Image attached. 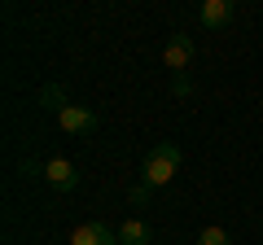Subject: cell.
I'll return each mask as SVG.
<instances>
[{"label": "cell", "mask_w": 263, "mask_h": 245, "mask_svg": "<svg viewBox=\"0 0 263 245\" xmlns=\"http://www.w3.org/2000/svg\"><path fill=\"white\" fill-rule=\"evenodd\" d=\"M180 162H184V153H180V145L162 140V145H154V149L145 153V162H141V179L149 184V189H162V184H171V179H176Z\"/></svg>", "instance_id": "6da1fadb"}, {"label": "cell", "mask_w": 263, "mask_h": 245, "mask_svg": "<svg viewBox=\"0 0 263 245\" xmlns=\"http://www.w3.org/2000/svg\"><path fill=\"white\" fill-rule=\"evenodd\" d=\"M57 122H62V132H70V136H92L97 132V114L84 110V105H66V110L57 114Z\"/></svg>", "instance_id": "7a4b0ae2"}, {"label": "cell", "mask_w": 263, "mask_h": 245, "mask_svg": "<svg viewBox=\"0 0 263 245\" xmlns=\"http://www.w3.org/2000/svg\"><path fill=\"white\" fill-rule=\"evenodd\" d=\"M162 62H167V70L184 75L189 62H193V39H189V35H171V39H167V48H162Z\"/></svg>", "instance_id": "3957f363"}, {"label": "cell", "mask_w": 263, "mask_h": 245, "mask_svg": "<svg viewBox=\"0 0 263 245\" xmlns=\"http://www.w3.org/2000/svg\"><path fill=\"white\" fill-rule=\"evenodd\" d=\"M44 179L53 184V189H62V193H70L79 184V171H75V162H66V158H53V162H44Z\"/></svg>", "instance_id": "277c9868"}, {"label": "cell", "mask_w": 263, "mask_h": 245, "mask_svg": "<svg viewBox=\"0 0 263 245\" xmlns=\"http://www.w3.org/2000/svg\"><path fill=\"white\" fill-rule=\"evenodd\" d=\"M70 245H119V232H110L105 223H79L70 232Z\"/></svg>", "instance_id": "5b68a950"}, {"label": "cell", "mask_w": 263, "mask_h": 245, "mask_svg": "<svg viewBox=\"0 0 263 245\" xmlns=\"http://www.w3.org/2000/svg\"><path fill=\"white\" fill-rule=\"evenodd\" d=\"M197 18H202V27H211V31L228 27V22H233V0H202Z\"/></svg>", "instance_id": "8992f818"}, {"label": "cell", "mask_w": 263, "mask_h": 245, "mask_svg": "<svg viewBox=\"0 0 263 245\" xmlns=\"http://www.w3.org/2000/svg\"><path fill=\"white\" fill-rule=\"evenodd\" d=\"M119 245H154V228L145 219H127L119 228Z\"/></svg>", "instance_id": "52a82bcc"}, {"label": "cell", "mask_w": 263, "mask_h": 245, "mask_svg": "<svg viewBox=\"0 0 263 245\" xmlns=\"http://www.w3.org/2000/svg\"><path fill=\"white\" fill-rule=\"evenodd\" d=\"M197 245H233V236H228L224 228L211 223V228H202V232H197Z\"/></svg>", "instance_id": "ba28073f"}, {"label": "cell", "mask_w": 263, "mask_h": 245, "mask_svg": "<svg viewBox=\"0 0 263 245\" xmlns=\"http://www.w3.org/2000/svg\"><path fill=\"white\" fill-rule=\"evenodd\" d=\"M40 101H44V105H48V110H53V114H62V110H66V92H62V88H57V84H48L44 92H40Z\"/></svg>", "instance_id": "9c48e42d"}, {"label": "cell", "mask_w": 263, "mask_h": 245, "mask_svg": "<svg viewBox=\"0 0 263 245\" xmlns=\"http://www.w3.org/2000/svg\"><path fill=\"white\" fill-rule=\"evenodd\" d=\"M149 197H154V189H149V184H145V179H141V184H132V189H127V201H132V206H149Z\"/></svg>", "instance_id": "30bf717a"}, {"label": "cell", "mask_w": 263, "mask_h": 245, "mask_svg": "<svg viewBox=\"0 0 263 245\" xmlns=\"http://www.w3.org/2000/svg\"><path fill=\"white\" fill-rule=\"evenodd\" d=\"M171 88H176V96H189V92H193V84H189L184 75H176V84H171Z\"/></svg>", "instance_id": "8fae6325"}]
</instances>
